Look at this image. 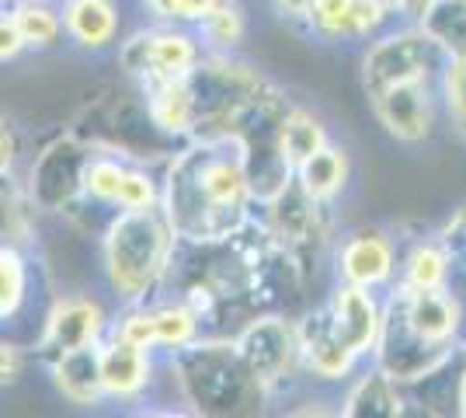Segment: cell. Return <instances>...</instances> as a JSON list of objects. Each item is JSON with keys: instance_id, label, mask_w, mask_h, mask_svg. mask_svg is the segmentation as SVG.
<instances>
[{"instance_id": "obj_1", "label": "cell", "mask_w": 466, "mask_h": 418, "mask_svg": "<svg viewBox=\"0 0 466 418\" xmlns=\"http://www.w3.org/2000/svg\"><path fill=\"white\" fill-rule=\"evenodd\" d=\"M164 213L188 244H219L244 234L254 219L248 147L237 133H206L177 143L160 164Z\"/></svg>"}, {"instance_id": "obj_2", "label": "cell", "mask_w": 466, "mask_h": 418, "mask_svg": "<svg viewBox=\"0 0 466 418\" xmlns=\"http://www.w3.org/2000/svg\"><path fill=\"white\" fill-rule=\"evenodd\" d=\"M466 352V300L446 290H387V318L372 362H380L404 387L439 373Z\"/></svg>"}, {"instance_id": "obj_3", "label": "cell", "mask_w": 466, "mask_h": 418, "mask_svg": "<svg viewBox=\"0 0 466 418\" xmlns=\"http://www.w3.org/2000/svg\"><path fill=\"white\" fill-rule=\"evenodd\" d=\"M177 240L181 238L164 206L112 213L97 234V261L108 293L122 307L154 300L171 276Z\"/></svg>"}, {"instance_id": "obj_4", "label": "cell", "mask_w": 466, "mask_h": 418, "mask_svg": "<svg viewBox=\"0 0 466 418\" xmlns=\"http://www.w3.org/2000/svg\"><path fill=\"white\" fill-rule=\"evenodd\" d=\"M167 373L195 415H261L272 401L233 335H202L167 352Z\"/></svg>"}, {"instance_id": "obj_5", "label": "cell", "mask_w": 466, "mask_h": 418, "mask_svg": "<svg viewBox=\"0 0 466 418\" xmlns=\"http://www.w3.org/2000/svg\"><path fill=\"white\" fill-rule=\"evenodd\" d=\"M181 84L192 108V137L237 133V126L251 112L282 95L279 84H272L237 53H206L198 66L181 77Z\"/></svg>"}, {"instance_id": "obj_6", "label": "cell", "mask_w": 466, "mask_h": 418, "mask_svg": "<svg viewBox=\"0 0 466 418\" xmlns=\"http://www.w3.org/2000/svg\"><path fill=\"white\" fill-rule=\"evenodd\" d=\"M206 56L198 32L188 25H171V21H154L129 32L118 42V70L133 87H154L164 80L185 77Z\"/></svg>"}, {"instance_id": "obj_7", "label": "cell", "mask_w": 466, "mask_h": 418, "mask_svg": "<svg viewBox=\"0 0 466 418\" xmlns=\"http://www.w3.org/2000/svg\"><path fill=\"white\" fill-rule=\"evenodd\" d=\"M233 339L240 345L248 366L254 370V377L268 387L272 398L303 373L299 318H289L282 311H261Z\"/></svg>"}, {"instance_id": "obj_8", "label": "cell", "mask_w": 466, "mask_h": 418, "mask_svg": "<svg viewBox=\"0 0 466 418\" xmlns=\"http://www.w3.org/2000/svg\"><path fill=\"white\" fill-rule=\"evenodd\" d=\"M370 112L380 129L397 143H421L435 133L439 119L446 116L442 105V77H408L370 95Z\"/></svg>"}, {"instance_id": "obj_9", "label": "cell", "mask_w": 466, "mask_h": 418, "mask_svg": "<svg viewBox=\"0 0 466 418\" xmlns=\"http://www.w3.org/2000/svg\"><path fill=\"white\" fill-rule=\"evenodd\" d=\"M108 331H112V314L101 303V297H95V293H63L49 303L32 352L42 362H53L63 352L105 342Z\"/></svg>"}, {"instance_id": "obj_10", "label": "cell", "mask_w": 466, "mask_h": 418, "mask_svg": "<svg viewBox=\"0 0 466 418\" xmlns=\"http://www.w3.org/2000/svg\"><path fill=\"white\" fill-rule=\"evenodd\" d=\"M87 158H91V143H84L77 133H63L35 154L25 192L32 196L39 213H66L80 199V178Z\"/></svg>"}, {"instance_id": "obj_11", "label": "cell", "mask_w": 466, "mask_h": 418, "mask_svg": "<svg viewBox=\"0 0 466 418\" xmlns=\"http://www.w3.org/2000/svg\"><path fill=\"white\" fill-rule=\"evenodd\" d=\"M400 272V251L397 240L383 227H355L349 234L334 240L330 251V282H355V286H370L383 290L397 282Z\"/></svg>"}, {"instance_id": "obj_12", "label": "cell", "mask_w": 466, "mask_h": 418, "mask_svg": "<svg viewBox=\"0 0 466 418\" xmlns=\"http://www.w3.org/2000/svg\"><path fill=\"white\" fill-rule=\"evenodd\" d=\"M334 331L345 339L349 349L370 362L376 356V345L383 335V318H387V293L370 290V286H355V282H330V293L324 300Z\"/></svg>"}, {"instance_id": "obj_13", "label": "cell", "mask_w": 466, "mask_h": 418, "mask_svg": "<svg viewBox=\"0 0 466 418\" xmlns=\"http://www.w3.org/2000/svg\"><path fill=\"white\" fill-rule=\"evenodd\" d=\"M397 18L400 15L383 0H313L303 28L328 46H366Z\"/></svg>"}, {"instance_id": "obj_14", "label": "cell", "mask_w": 466, "mask_h": 418, "mask_svg": "<svg viewBox=\"0 0 466 418\" xmlns=\"http://www.w3.org/2000/svg\"><path fill=\"white\" fill-rule=\"evenodd\" d=\"M299 342H303V377L317 383H351L359 366L366 362L334 331L324 303H313L299 318Z\"/></svg>"}, {"instance_id": "obj_15", "label": "cell", "mask_w": 466, "mask_h": 418, "mask_svg": "<svg viewBox=\"0 0 466 418\" xmlns=\"http://www.w3.org/2000/svg\"><path fill=\"white\" fill-rule=\"evenodd\" d=\"M157 352L143 349L133 342L118 339L108 331L101 342V377H105V394L108 401H139L154 387Z\"/></svg>"}, {"instance_id": "obj_16", "label": "cell", "mask_w": 466, "mask_h": 418, "mask_svg": "<svg viewBox=\"0 0 466 418\" xmlns=\"http://www.w3.org/2000/svg\"><path fill=\"white\" fill-rule=\"evenodd\" d=\"M408 387L400 380H393L380 362H366L355 377H351L345 398L338 404V415L349 418H400L410 408Z\"/></svg>"}, {"instance_id": "obj_17", "label": "cell", "mask_w": 466, "mask_h": 418, "mask_svg": "<svg viewBox=\"0 0 466 418\" xmlns=\"http://www.w3.org/2000/svg\"><path fill=\"white\" fill-rule=\"evenodd\" d=\"M63 4V21H66V42L97 56L118 49L122 42V7L118 0H59Z\"/></svg>"}, {"instance_id": "obj_18", "label": "cell", "mask_w": 466, "mask_h": 418, "mask_svg": "<svg viewBox=\"0 0 466 418\" xmlns=\"http://www.w3.org/2000/svg\"><path fill=\"white\" fill-rule=\"evenodd\" d=\"M46 370H49L53 391L74 408H97L108 401L105 377H101V342L63 352L53 362H46Z\"/></svg>"}, {"instance_id": "obj_19", "label": "cell", "mask_w": 466, "mask_h": 418, "mask_svg": "<svg viewBox=\"0 0 466 418\" xmlns=\"http://www.w3.org/2000/svg\"><path fill=\"white\" fill-rule=\"evenodd\" d=\"M456 272L460 265L446 248V240L439 238H421L414 240L408 251L400 255V272H397V286L408 290H446L456 286Z\"/></svg>"}, {"instance_id": "obj_20", "label": "cell", "mask_w": 466, "mask_h": 418, "mask_svg": "<svg viewBox=\"0 0 466 418\" xmlns=\"http://www.w3.org/2000/svg\"><path fill=\"white\" fill-rule=\"evenodd\" d=\"M349 181H351V154L345 143H334V139H330L324 150H317L307 164L296 168V185L310 199L324 202V206L341 199L345 189H349Z\"/></svg>"}, {"instance_id": "obj_21", "label": "cell", "mask_w": 466, "mask_h": 418, "mask_svg": "<svg viewBox=\"0 0 466 418\" xmlns=\"http://www.w3.org/2000/svg\"><path fill=\"white\" fill-rule=\"evenodd\" d=\"M279 143H282V158H286V164L296 175L299 164H307L317 150H324L330 143L328 122L320 119L313 108H307V105L289 101V108L282 116V126H279Z\"/></svg>"}, {"instance_id": "obj_22", "label": "cell", "mask_w": 466, "mask_h": 418, "mask_svg": "<svg viewBox=\"0 0 466 418\" xmlns=\"http://www.w3.org/2000/svg\"><path fill=\"white\" fill-rule=\"evenodd\" d=\"M126 168H129L126 158L108 154V150H91V158L84 164V178H80V199L74 206H91V209H112V213H118V192H122Z\"/></svg>"}, {"instance_id": "obj_23", "label": "cell", "mask_w": 466, "mask_h": 418, "mask_svg": "<svg viewBox=\"0 0 466 418\" xmlns=\"http://www.w3.org/2000/svg\"><path fill=\"white\" fill-rule=\"evenodd\" d=\"M11 18L18 21L25 46L32 53H49L66 39V21H63V4L56 0H11Z\"/></svg>"}, {"instance_id": "obj_24", "label": "cell", "mask_w": 466, "mask_h": 418, "mask_svg": "<svg viewBox=\"0 0 466 418\" xmlns=\"http://www.w3.org/2000/svg\"><path fill=\"white\" fill-rule=\"evenodd\" d=\"M248 11L240 0H219L206 18L195 25L206 53H237L240 42L248 39Z\"/></svg>"}, {"instance_id": "obj_25", "label": "cell", "mask_w": 466, "mask_h": 418, "mask_svg": "<svg viewBox=\"0 0 466 418\" xmlns=\"http://www.w3.org/2000/svg\"><path fill=\"white\" fill-rule=\"evenodd\" d=\"M32 286V261L25 255V244L4 240L0 248V321H15L28 303Z\"/></svg>"}, {"instance_id": "obj_26", "label": "cell", "mask_w": 466, "mask_h": 418, "mask_svg": "<svg viewBox=\"0 0 466 418\" xmlns=\"http://www.w3.org/2000/svg\"><path fill=\"white\" fill-rule=\"evenodd\" d=\"M418 25L446 49L449 56L466 53V0H431Z\"/></svg>"}, {"instance_id": "obj_27", "label": "cell", "mask_w": 466, "mask_h": 418, "mask_svg": "<svg viewBox=\"0 0 466 418\" xmlns=\"http://www.w3.org/2000/svg\"><path fill=\"white\" fill-rule=\"evenodd\" d=\"M442 105H446V122L452 133L466 139V53L449 56L446 74H442Z\"/></svg>"}, {"instance_id": "obj_28", "label": "cell", "mask_w": 466, "mask_h": 418, "mask_svg": "<svg viewBox=\"0 0 466 418\" xmlns=\"http://www.w3.org/2000/svg\"><path fill=\"white\" fill-rule=\"evenodd\" d=\"M219 0H143V11L154 21H171V25H188L195 28L198 21L213 11Z\"/></svg>"}, {"instance_id": "obj_29", "label": "cell", "mask_w": 466, "mask_h": 418, "mask_svg": "<svg viewBox=\"0 0 466 418\" xmlns=\"http://www.w3.org/2000/svg\"><path fill=\"white\" fill-rule=\"evenodd\" d=\"M25 362H28V352L21 349L18 342H4L0 345V380H4V387H15L25 377Z\"/></svg>"}, {"instance_id": "obj_30", "label": "cell", "mask_w": 466, "mask_h": 418, "mask_svg": "<svg viewBox=\"0 0 466 418\" xmlns=\"http://www.w3.org/2000/svg\"><path fill=\"white\" fill-rule=\"evenodd\" d=\"M21 53H28V46H25V36H21L18 21L11 18V11H4V18H0V60L15 63Z\"/></svg>"}, {"instance_id": "obj_31", "label": "cell", "mask_w": 466, "mask_h": 418, "mask_svg": "<svg viewBox=\"0 0 466 418\" xmlns=\"http://www.w3.org/2000/svg\"><path fill=\"white\" fill-rule=\"evenodd\" d=\"M0 147H4V158H0V171H4V178L7 175H15V168H18V129H15V122L4 119V133H0Z\"/></svg>"}, {"instance_id": "obj_32", "label": "cell", "mask_w": 466, "mask_h": 418, "mask_svg": "<svg viewBox=\"0 0 466 418\" xmlns=\"http://www.w3.org/2000/svg\"><path fill=\"white\" fill-rule=\"evenodd\" d=\"M313 0H272L275 15L279 18L292 21V25H307V15H310Z\"/></svg>"}, {"instance_id": "obj_33", "label": "cell", "mask_w": 466, "mask_h": 418, "mask_svg": "<svg viewBox=\"0 0 466 418\" xmlns=\"http://www.w3.org/2000/svg\"><path fill=\"white\" fill-rule=\"evenodd\" d=\"M456 415L466 418V352H463V366H460V404H456Z\"/></svg>"}, {"instance_id": "obj_34", "label": "cell", "mask_w": 466, "mask_h": 418, "mask_svg": "<svg viewBox=\"0 0 466 418\" xmlns=\"http://www.w3.org/2000/svg\"><path fill=\"white\" fill-rule=\"evenodd\" d=\"M463 272H466V269H463Z\"/></svg>"}]
</instances>
